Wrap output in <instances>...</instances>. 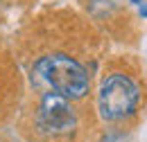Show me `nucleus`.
Returning <instances> with one entry per match:
<instances>
[{"mask_svg": "<svg viewBox=\"0 0 147 142\" xmlns=\"http://www.w3.org/2000/svg\"><path fill=\"white\" fill-rule=\"evenodd\" d=\"M34 84H43L70 99H84L91 92L88 70L66 52H48L38 56L32 68Z\"/></svg>", "mask_w": 147, "mask_h": 142, "instance_id": "f257e3e1", "label": "nucleus"}, {"mask_svg": "<svg viewBox=\"0 0 147 142\" xmlns=\"http://www.w3.org/2000/svg\"><path fill=\"white\" fill-rule=\"evenodd\" d=\"M77 111L73 106V99L48 88L43 90L36 108H34V129L45 140H70L77 133Z\"/></svg>", "mask_w": 147, "mask_h": 142, "instance_id": "f03ea898", "label": "nucleus"}, {"mask_svg": "<svg viewBox=\"0 0 147 142\" xmlns=\"http://www.w3.org/2000/svg\"><path fill=\"white\" fill-rule=\"evenodd\" d=\"M138 99H140L138 86L127 74H109L100 86L97 104L107 122H120L136 111Z\"/></svg>", "mask_w": 147, "mask_h": 142, "instance_id": "7ed1b4c3", "label": "nucleus"}, {"mask_svg": "<svg viewBox=\"0 0 147 142\" xmlns=\"http://www.w3.org/2000/svg\"><path fill=\"white\" fill-rule=\"evenodd\" d=\"M0 97H2V81H0Z\"/></svg>", "mask_w": 147, "mask_h": 142, "instance_id": "20e7f679", "label": "nucleus"}, {"mask_svg": "<svg viewBox=\"0 0 147 142\" xmlns=\"http://www.w3.org/2000/svg\"><path fill=\"white\" fill-rule=\"evenodd\" d=\"M134 2H140V0H134Z\"/></svg>", "mask_w": 147, "mask_h": 142, "instance_id": "39448f33", "label": "nucleus"}]
</instances>
